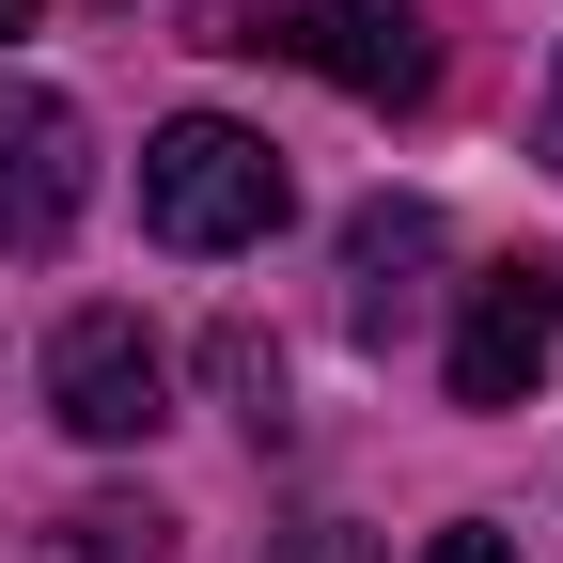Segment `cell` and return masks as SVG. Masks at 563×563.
Here are the masks:
<instances>
[{
	"mask_svg": "<svg viewBox=\"0 0 563 563\" xmlns=\"http://www.w3.org/2000/svg\"><path fill=\"white\" fill-rule=\"evenodd\" d=\"M282 563H361V548H344V532H298V548H282Z\"/></svg>",
	"mask_w": 563,
	"mask_h": 563,
	"instance_id": "11",
	"label": "cell"
},
{
	"mask_svg": "<svg viewBox=\"0 0 563 563\" xmlns=\"http://www.w3.org/2000/svg\"><path fill=\"white\" fill-rule=\"evenodd\" d=\"M79 188H95L79 110H63L47 79H0V251H16V266H47L63 235H79Z\"/></svg>",
	"mask_w": 563,
	"mask_h": 563,
	"instance_id": "4",
	"label": "cell"
},
{
	"mask_svg": "<svg viewBox=\"0 0 563 563\" xmlns=\"http://www.w3.org/2000/svg\"><path fill=\"white\" fill-rule=\"evenodd\" d=\"M282 203H298V173L235 110H173L141 141V235L157 251H251V235H282Z\"/></svg>",
	"mask_w": 563,
	"mask_h": 563,
	"instance_id": "1",
	"label": "cell"
},
{
	"mask_svg": "<svg viewBox=\"0 0 563 563\" xmlns=\"http://www.w3.org/2000/svg\"><path fill=\"white\" fill-rule=\"evenodd\" d=\"M532 157L563 173V63H548V110H532Z\"/></svg>",
	"mask_w": 563,
	"mask_h": 563,
	"instance_id": "10",
	"label": "cell"
},
{
	"mask_svg": "<svg viewBox=\"0 0 563 563\" xmlns=\"http://www.w3.org/2000/svg\"><path fill=\"white\" fill-rule=\"evenodd\" d=\"M32 16H47V0H0V32H32Z\"/></svg>",
	"mask_w": 563,
	"mask_h": 563,
	"instance_id": "12",
	"label": "cell"
},
{
	"mask_svg": "<svg viewBox=\"0 0 563 563\" xmlns=\"http://www.w3.org/2000/svg\"><path fill=\"white\" fill-rule=\"evenodd\" d=\"M47 422L95 439V454L157 439V422H173V344L141 329V313H63L47 329Z\"/></svg>",
	"mask_w": 563,
	"mask_h": 563,
	"instance_id": "3",
	"label": "cell"
},
{
	"mask_svg": "<svg viewBox=\"0 0 563 563\" xmlns=\"http://www.w3.org/2000/svg\"><path fill=\"white\" fill-rule=\"evenodd\" d=\"M439 266V203H361L344 220V282H361V329H391L407 313V282Z\"/></svg>",
	"mask_w": 563,
	"mask_h": 563,
	"instance_id": "6",
	"label": "cell"
},
{
	"mask_svg": "<svg viewBox=\"0 0 563 563\" xmlns=\"http://www.w3.org/2000/svg\"><path fill=\"white\" fill-rule=\"evenodd\" d=\"M548 344H563V266L501 251V266L470 282V313H454V407H532Z\"/></svg>",
	"mask_w": 563,
	"mask_h": 563,
	"instance_id": "5",
	"label": "cell"
},
{
	"mask_svg": "<svg viewBox=\"0 0 563 563\" xmlns=\"http://www.w3.org/2000/svg\"><path fill=\"white\" fill-rule=\"evenodd\" d=\"M203 376L235 391V422H251V439H282V344H266V329H220V344H203Z\"/></svg>",
	"mask_w": 563,
	"mask_h": 563,
	"instance_id": "8",
	"label": "cell"
},
{
	"mask_svg": "<svg viewBox=\"0 0 563 563\" xmlns=\"http://www.w3.org/2000/svg\"><path fill=\"white\" fill-rule=\"evenodd\" d=\"M422 563H517V548L485 532V517H454V532H422Z\"/></svg>",
	"mask_w": 563,
	"mask_h": 563,
	"instance_id": "9",
	"label": "cell"
},
{
	"mask_svg": "<svg viewBox=\"0 0 563 563\" xmlns=\"http://www.w3.org/2000/svg\"><path fill=\"white\" fill-rule=\"evenodd\" d=\"M63 563H173V517L157 501H79L63 517Z\"/></svg>",
	"mask_w": 563,
	"mask_h": 563,
	"instance_id": "7",
	"label": "cell"
},
{
	"mask_svg": "<svg viewBox=\"0 0 563 563\" xmlns=\"http://www.w3.org/2000/svg\"><path fill=\"white\" fill-rule=\"evenodd\" d=\"M220 47L313 63V79H329V95H361V110H422V95H439V32L391 16V0H251Z\"/></svg>",
	"mask_w": 563,
	"mask_h": 563,
	"instance_id": "2",
	"label": "cell"
}]
</instances>
